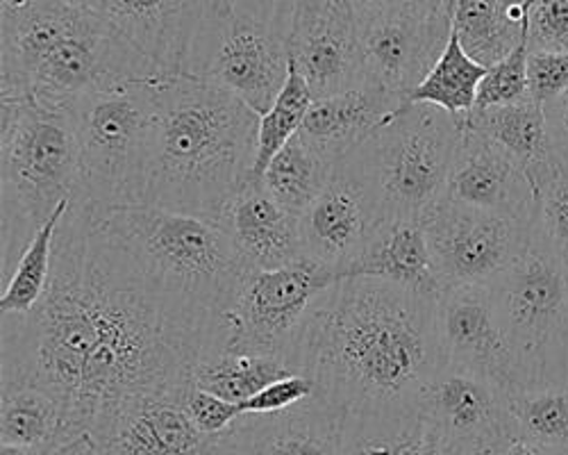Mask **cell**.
<instances>
[{"mask_svg":"<svg viewBox=\"0 0 568 455\" xmlns=\"http://www.w3.org/2000/svg\"><path fill=\"white\" fill-rule=\"evenodd\" d=\"M0 316V383L53 394L91 442L125 403L182 392L221 333V316L155 279L80 196L58 228L43 299Z\"/></svg>","mask_w":568,"mask_h":455,"instance_id":"cell-1","label":"cell"},{"mask_svg":"<svg viewBox=\"0 0 568 455\" xmlns=\"http://www.w3.org/2000/svg\"><path fill=\"white\" fill-rule=\"evenodd\" d=\"M437 299L381 279L329 287L301 342V370L316 383V396L346 413L418 405L446 364Z\"/></svg>","mask_w":568,"mask_h":455,"instance_id":"cell-2","label":"cell"},{"mask_svg":"<svg viewBox=\"0 0 568 455\" xmlns=\"http://www.w3.org/2000/svg\"><path fill=\"white\" fill-rule=\"evenodd\" d=\"M260 117L207 80H158L144 203L219 219L251 178Z\"/></svg>","mask_w":568,"mask_h":455,"instance_id":"cell-3","label":"cell"},{"mask_svg":"<svg viewBox=\"0 0 568 455\" xmlns=\"http://www.w3.org/2000/svg\"><path fill=\"white\" fill-rule=\"evenodd\" d=\"M164 73L105 19L69 0H0V97L69 108Z\"/></svg>","mask_w":568,"mask_h":455,"instance_id":"cell-4","label":"cell"},{"mask_svg":"<svg viewBox=\"0 0 568 455\" xmlns=\"http://www.w3.org/2000/svg\"><path fill=\"white\" fill-rule=\"evenodd\" d=\"M3 273L58 205L82 188V155L69 108L0 97Z\"/></svg>","mask_w":568,"mask_h":455,"instance_id":"cell-5","label":"cell"},{"mask_svg":"<svg viewBox=\"0 0 568 455\" xmlns=\"http://www.w3.org/2000/svg\"><path fill=\"white\" fill-rule=\"evenodd\" d=\"M91 212L155 279L223 316L246 269L216 219L146 203Z\"/></svg>","mask_w":568,"mask_h":455,"instance_id":"cell-6","label":"cell"},{"mask_svg":"<svg viewBox=\"0 0 568 455\" xmlns=\"http://www.w3.org/2000/svg\"><path fill=\"white\" fill-rule=\"evenodd\" d=\"M487 287L516 362L518 390L568 387V262L537 225L526 253Z\"/></svg>","mask_w":568,"mask_h":455,"instance_id":"cell-7","label":"cell"},{"mask_svg":"<svg viewBox=\"0 0 568 455\" xmlns=\"http://www.w3.org/2000/svg\"><path fill=\"white\" fill-rule=\"evenodd\" d=\"M464 119L428 103H403L351 153L385 219H423L446 194Z\"/></svg>","mask_w":568,"mask_h":455,"instance_id":"cell-8","label":"cell"},{"mask_svg":"<svg viewBox=\"0 0 568 455\" xmlns=\"http://www.w3.org/2000/svg\"><path fill=\"white\" fill-rule=\"evenodd\" d=\"M155 84L158 80L128 82L93 91L69 105L82 155L78 196L87 203L99 208L144 203Z\"/></svg>","mask_w":568,"mask_h":455,"instance_id":"cell-9","label":"cell"},{"mask_svg":"<svg viewBox=\"0 0 568 455\" xmlns=\"http://www.w3.org/2000/svg\"><path fill=\"white\" fill-rule=\"evenodd\" d=\"M339 273L312 257L277 269H246L221 316L219 348L280 355L301 370V342L316 301ZM210 355V353H207Z\"/></svg>","mask_w":568,"mask_h":455,"instance_id":"cell-10","label":"cell"},{"mask_svg":"<svg viewBox=\"0 0 568 455\" xmlns=\"http://www.w3.org/2000/svg\"><path fill=\"white\" fill-rule=\"evenodd\" d=\"M287 37L234 12L227 0H214L207 10L184 73L219 84L264 114L290 78Z\"/></svg>","mask_w":568,"mask_h":455,"instance_id":"cell-11","label":"cell"},{"mask_svg":"<svg viewBox=\"0 0 568 455\" xmlns=\"http://www.w3.org/2000/svg\"><path fill=\"white\" fill-rule=\"evenodd\" d=\"M353 12L366 80L407 101L446 49L450 10L444 0H355Z\"/></svg>","mask_w":568,"mask_h":455,"instance_id":"cell-12","label":"cell"},{"mask_svg":"<svg viewBox=\"0 0 568 455\" xmlns=\"http://www.w3.org/2000/svg\"><path fill=\"white\" fill-rule=\"evenodd\" d=\"M444 287L487 285L532 242L535 223L442 199L423 216Z\"/></svg>","mask_w":568,"mask_h":455,"instance_id":"cell-13","label":"cell"},{"mask_svg":"<svg viewBox=\"0 0 568 455\" xmlns=\"http://www.w3.org/2000/svg\"><path fill=\"white\" fill-rule=\"evenodd\" d=\"M287 49L314 101L368 84L351 0H298Z\"/></svg>","mask_w":568,"mask_h":455,"instance_id":"cell-14","label":"cell"},{"mask_svg":"<svg viewBox=\"0 0 568 455\" xmlns=\"http://www.w3.org/2000/svg\"><path fill=\"white\" fill-rule=\"evenodd\" d=\"M385 221L366 178L348 155L335 164L325 190L301 214L305 255L342 271L366 249Z\"/></svg>","mask_w":568,"mask_h":455,"instance_id":"cell-15","label":"cell"},{"mask_svg":"<svg viewBox=\"0 0 568 455\" xmlns=\"http://www.w3.org/2000/svg\"><path fill=\"white\" fill-rule=\"evenodd\" d=\"M418 405L442 428L446 455H473L514 435L509 392L500 385L444 364L425 385Z\"/></svg>","mask_w":568,"mask_h":455,"instance_id":"cell-16","label":"cell"},{"mask_svg":"<svg viewBox=\"0 0 568 455\" xmlns=\"http://www.w3.org/2000/svg\"><path fill=\"white\" fill-rule=\"evenodd\" d=\"M437 331L450 367L478 374L505 392L518 390L516 362L487 285L444 287L437 299Z\"/></svg>","mask_w":568,"mask_h":455,"instance_id":"cell-17","label":"cell"},{"mask_svg":"<svg viewBox=\"0 0 568 455\" xmlns=\"http://www.w3.org/2000/svg\"><path fill=\"white\" fill-rule=\"evenodd\" d=\"M346 410L310 396L273 415H242L207 455H339Z\"/></svg>","mask_w":568,"mask_h":455,"instance_id":"cell-18","label":"cell"},{"mask_svg":"<svg viewBox=\"0 0 568 455\" xmlns=\"http://www.w3.org/2000/svg\"><path fill=\"white\" fill-rule=\"evenodd\" d=\"M69 3L105 19L164 75H180L214 0H69Z\"/></svg>","mask_w":568,"mask_h":455,"instance_id":"cell-19","label":"cell"},{"mask_svg":"<svg viewBox=\"0 0 568 455\" xmlns=\"http://www.w3.org/2000/svg\"><path fill=\"white\" fill-rule=\"evenodd\" d=\"M444 196L526 223L537 219V192L528 169L489 136L468 128Z\"/></svg>","mask_w":568,"mask_h":455,"instance_id":"cell-20","label":"cell"},{"mask_svg":"<svg viewBox=\"0 0 568 455\" xmlns=\"http://www.w3.org/2000/svg\"><path fill=\"white\" fill-rule=\"evenodd\" d=\"M244 269H277L305 255L301 216L284 210L262 182H246L216 219Z\"/></svg>","mask_w":568,"mask_h":455,"instance_id":"cell-21","label":"cell"},{"mask_svg":"<svg viewBox=\"0 0 568 455\" xmlns=\"http://www.w3.org/2000/svg\"><path fill=\"white\" fill-rule=\"evenodd\" d=\"M212 442L186 415L182 392H171L125 403L93 444L112 455H207Z\"/></svg>","mask_w":568,"mask_h":455,"instance_id":"cell-22","label":"cell"},{"mask_svg":"<svg viewBox=\"0 0 568 455\" xmlns=\"http://www.w3.org/2000/svg\"><path fill=\"white\" fill-rule=\"evenodd\" d=\"M342 279H381L433 299L444 292L423 219L407 216L377 225L366 249L342 271Z\"/></svg>","mask_w":568,"mask_h":455,"instance_id":"cell-23","label":"cell"},{"mask_svg":"<svg viewBox=\"0 0 568 455\" xmlns=\"http://www.w3.org/2000/svg\"><path fill=\"white\" fill-rule=\"evenodd\" d=\"M405 101L377 84H362L337 97L316 99L301 136L335 164L357 151Z\"/></svg>","mask_w":568,"mask_h":455,"instance_id":"cell-24","label":"cell"},{"mask_svg":"<svg viewBox=\"0 0 568 455\" xmlns=\"http://www.w3.org/2000/svg\"><path fill=\"white\" fill-rule=\"evenodd\" d=\"M339 455H446V439L420 405L348 413Z\"/></svg>","mask_w":568,"mask_h":455,"instance_id":"cell-25","label":"cell"},{"mask_svg":"<svg viewBox=\"0 0 568 455\" xmlns=\"http://www.w3.org/2000/svg\"><path fill=\"white\" fill-rule=\"evenodd\" d=\"M80 439L53 394L34 385L0 383V444L58 453Z\"/></svg>","mask_w":568,"mask_h":455,"instance_id":"cell-26","label":"cell"},{"mask_svg":"<svg viewBox=\"0 0 568 455\" xmlns=\"http://www.w3.org/2000/svg\"><path fill=\"white\" fill-rule=\"evenodd\" d=\"M464 125L489 136L491 142L514 155L528 171L537 164L557 160L550 144L544 105L532 97L511 105L473 110L464 119Z\"/></svg>","mask_w":568,"mask_h":455,"instance_id":"cell-27","label":"cell"},{"mask_svg":"<svg viewBox=\"0 0 568 455\" xmlns=\"http://www.w3.org/2000/svg\"><path fill=\"white\" fill-rule=\"evenodd\" d=\"M450 19L464 51L487 69L528 37V14L507 10L500 0H455Z\"/></svg>","mask_w":568,"mask_h":455,"instance_id":"cell-28","label":"cell"},{"mask_svg":"<svg viewBox=\"0 0 568 455\" xmlns=\"http://www.w3.org/2000/svg\"><path fill=\"white\" fill-rule=\"evenodd\" d=\"M292 374L301 372L280 355L214 351L196 364L192 383L232 403H244L266 385Z\"/></svg>","mask_w":568,"mask_h":455,"instance_id":"cell-29","label":"cell"},{"mask_svg":"<svg viewBox=\"0 0 568 455\" xmlns=\"http://www.w3.org/2000/svg\"><path fill=\"white\" fill-rule=\"evenodd\" d=\"M333 171L335 162L321 155L301 134H296L268 162L262 175V188L284 210L301 216L325 190Z\"/></svg>","mask_w":568,"mask_h":455,"instance_id":"cell-30","label":"cell"},{"mask_svg":"<svg viewBox=\"0 0 568 455\" xmlns=\"http://www.w3.org/2000/svg\"><path fill=\"white\" fill-rule=\"evenodd\" d=\"M73 201V199H71ZM71 201H64L26 244L10 271L3 273V292H0V314H26L39 305L49 290L53 271L55 237Z\"/></svg>","mask_w":568,"mask_h":455,"instance_id":"cell-31","label":"cell"},{"mask_svg":"<svg viewBox=\"0 0 568 455\" xmlns=\"http://www.w3.org/2000/svg\"><path fill=\"white\" fill-rule=\"evenodd\" d=\"M487 73V67L473 60L453 32L442 58L435 67L420 80L416 89L409 91L405 103H428L437 105L453 117L466 119L470 110L476 108L478 89Z\"/></svg>","mask_w":568,"mask_h":455,"instance_id":"cell-32","label":"cell"},{"mask_svg":"<svg viewBox=\"0 0 568 455\" xmlns=\"http://www.w3.org/2000/svg\"><path fill=\"white\" fill-rule=\"evenodd\" d=\"M314 103V94L301 71L292 64L290 78L284 82L275 103L260 117L257 153L251 171V182H262L268 162L280 153V149L301 132L303 121Z\"/></svg>","mask_w":568,"mask_h":455,"instance_id":"cell-33","label":"cell"},{"mask_svg":"<svg viewBox=\"0 0 568 455\" xmlns=\"http://www.w3.org/2000/svg\"><path fill=\"white\" fill-rule=\"evenodd\" d=\"M509 415L520 437L568 448V387L509 392Z\"/></svg>","mask_w":568,"mask_h":455,"instance_id":"cell-34","label":"cell"},{"mask_svg":"<svg viewBox=\"0 0 568 455\" xmlns=\"http://www.w3.org/2000/svg\"><path fill=\"white\" fill-rule=\"evenodd\" d=\"M528 173L537 192V231L568 262V171L550 160Z\"/></svg>","mask_w":568,"mask_h":455,"instance_id":"cell-35","label":"cell"},{"mask_svg":"<svg viewBox=\"0 0 568 455\" xmlns=\"http://www.w3.org/2000/svg\"><path fill=\"white\" fill-rule=\"evenodd\" d=\"M528 55H530V46H528V37H526L505 60L489 67L480 82L478 101L473 110H485V108H494V105H511V103L528 99L530 97Z\"/></svg>","mask_w":568,"mask_h":455,"instance_id":"cell-36","label":"cell"},{"mask_svg":"<svg viewBox=\"0 0 568 455\" xmlns=\"http://www.w3.org/2000/svg\"><path fill=\"white\" fill-rule=\"evenodd\" d=\"M182 405L196 428L207 437H219L244 415L242 403H232L194 383H189L182 390Z\"/></svg>","mask_w":568,"mask_h":455,"instance_id":"cell-37","label":"cell"},{"mask_svg":"<svg viewBox=\"0 0 568 455\" xmlns=\"http://www.w3.org/2000/svg\"><path fill=\"white\" fill-rule=\"evenodd\" d=\"M528 46L530 51L568 53V0H532Z\"/></svg>","mask_w":568,"mask_h":455,"instance_id":"cell-38","label":"cell"},{"mask_svg":"<svg viewBox=\"0 0 568 455\" xmlns=\"http://www.w3.org/2000/svg\"><path fill=\"white\" fill-rule=\"evenodd\" d=\"M314 394L316 383L307 374H292L260 390L255 396L242 403V410L244 415H273L307 401Z\"/></svg>","mask_w":568,"mask_h":455,"instance_id":"cell-39","label":"cell"},{"mask_svg":"<svg viewBox=\"0 0 568 455\" xmlns=\"http://www.w3.org/2000/svg\"><path fill=\"white\" fill-rule=\"evenodd\" d=\"M530 97L541 105L568 89V53L530 51L528 55Z\"/></svg>","mask_w":568,"mask_h":455,"instance_id":"cell-40","label":"cell"},{"mask_svg":"<svg viewBox=\"0 0 568 455\" xmlns=\"http://www.w3.org/2000/svg\"><path fill=\"white\" fill-rule=\"evenodd\" d=\"M227 6L248 19H255L282 37H290L298 0H227Z\"/></svg>","mask_w":568,"mask_h":455,"instance_id":"cell-41","label":"cell"},{"mask_svg":"<svg viewBox=\"0 0 568 455\" xmlns=\"http://www.w3.org/2000/svg\"><path fill=\"white\" fill-rule=\"evenodd\" d=\"M544 114L555 158L561 164V169L568 171V89H564L559 97L550 99L548 103H544Z\"/></svg>","mask_w":568,"mask_h":455,"instance_id":"cell-42","label":"cell"},{"mask_svg":"<svg viewBox=\"0 0 568 455\" xmlns=\"http://www.w3.org/2000/svg\"><path fill=\"white\" fill-rule=\"evenodd\" d=\"M473 455H568V448L539 444V442H532L528 437H520L518 433H514V435L505 437L503 442L494 444L491 448L473 453Z\"/></svg>","mask_w":568,"mask_h":455,"instance_id":"cell-43","label":"cell"},{"mask_svg":"<svg viewBox=\"0 0 568 455\" xmlns=\"http://www.w3.org/2000/svg\"><path fill=\"white\" fill-rule=\"evenodd\" d=\"M55 455H112V453H108L105 448L97 446L91 439H80V442H75V444H71V446L58 451Z\"/></svg>","mask_w":568,"mask_h":455,"instance_id":"cell-44","label":"cell"},{"mask_svg":"<svg viewBox=\"0 0 568 455\" xmlns=\"http://www.w3.org/2000/svg\"><path fill=\"white\" fill-rule=\"evenodd\" d=\"M0 455H55V453L30 448V446H17V444H0Z\"/></svg>","mask_w":568,"mask_h":455,"instance_id":"cell-45","label":"cell"},{"mask_svg":"<svg viewBox=\"0 0 568 455\" xmlns=\"http://www.w3.org/2000/svg\"><path fill=\"white\" fill-rule=\"evenodd\" d=\"M444 3H446V8H448V10H453V6H455V0H444Z\"/></svg>","mask_w":568,"mask_h":455,"instance_id":"cell-46","label":"cell"},{"mask_svg":"<svg viewBox=\"0 0 568 455\" xmlns=\"http://www.w3.org/2000/svg\"><path fill=\"white\" fill-rule=\"evenodd\" d=\"M353 3H355V0H353Z\"/></svg>","mask_w":568,"mask_h":455,"instance_id":"cell-47","label":"cell"}]
</instances>
